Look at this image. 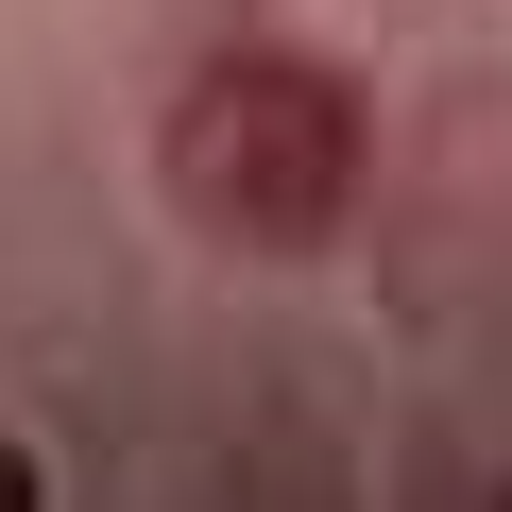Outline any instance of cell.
I'll return each instance as SVG.
<instances>
[{"label":"cell","instance_id":"obj_1","mask_svg":"<svg viewBox=\"0 0 512 512\" xmlns=\"http://www.w3.org/2000/svg\"><path fill=\"white\" fill-rule=\"evenodd\" d=\"M359 171H376L359 86L308 69V52H205V69L154 103V188H171L205 239H239V256L342 239V222H359Z\"/></svg>","mask_w":512,"mask_h":512},{"label":"cell","instance_id":"obj_2","mask_svg":"<svg viewBox=\"0 0 512 512\" xmlns=\"http://www.w3.org/2000/svg\"><path fill=\"white\" fill-rule=\"evenodd\" d=\"M0 512H52V478H35V444L0 427Z\"/></svg>","mask_w":512,"mask_h":512}]
</instances>
